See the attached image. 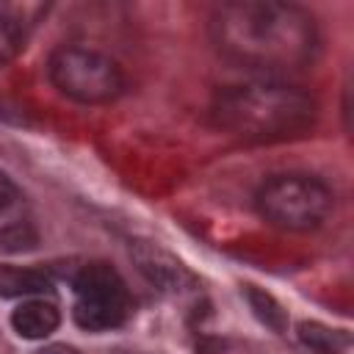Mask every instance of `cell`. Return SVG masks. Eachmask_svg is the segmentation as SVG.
<instances>
[{
  "label": "cell",
  "instance_id": "6da1fadb",
  "mask_svg": "<svg viewBox=\"0 0 354 354\" xmlns=\"http://www.w3.org/2000/svg\"><path fill=\"white\" fill-rule=\"evenodd\" d=\"M216 47L235 64L254 69H301L318 50L313 17L279 0H241L210 19Z\"/></svg>",
  "mask_w": 354,
  "mask_h": 354
},
{
  "label": "cell",
  "instance_id": "7a4b0ae2",
  "mask_svg": "<svg viewBox=\"0 0 354 354\" xmlns=\"http://www.w3.org/2000/svg\"><path fill=\"white\" fill-rule=\"evenodd\" d=\"M213 122L243 138L299 136L315 122V102L299 88L249 83L221 88L213 100Z\"/></svg>",
  "mask_w": 354,
  "mask_h": 354
},
{
  "label": "cell",
  "instance_id": "3957f363",
  "mask_svg": "<svg viewBox=\"0 0 354 354\" xmlns=\"http://www.w3.org/2000/svg\"><path fill=\"white\" fill-rule=\"evenodd\" d=\"M254 202L260 216L274 227H282L290 232H310L326 221L335 196L315 177L279 174L260 185Z\"/></svg>",
  "mask_w": 354,
  "mask_h": 354
},
{
  "label": "cell",
  "instance_id": "277c9868",
  "mask_svg": "<svg viewBox=\"0 0 354 354\" xmlns=\"http://www.w3.org/2000/svg\"><path fill=\"white\" fill-rule=\"evenodd\" d=\"M50 80L75 102L100 105L124 91V75L113 58L88 47H58L50 55Z\"/></svg>",
  "mask_w": 354,
  "mask_h": 354
},
{
  "label": "cell",
  "instance_id": "5b68a950",
  "mask_svg": "<svg viewBox=\"0 0 354 354\" xmlns=\"http://www.w3.org/2000/svg\"><path fill=\"white\" fill-rule=\"evenodd\" d=\"M130 257L138 266V271L160 290L166 293H183L188 288H194V274L163 246L152 243V241H136L130 246Z\"/></svg>",
  "mask_w": 354,
  "mask_h": 354
},
{
  "label": "cell",
  "instance_id": "8992f818",
  "mask_svg": "<svg viewBox=\"0 0 354 354\" xmlns=\"http://www.w3.org/2000/svg\"><path fill=\"white\" fill-rule=\"evenodd\" d=\"M130 313V296L124 293H91V296H77L75 301V324L88 332H105L116 329L127 321Z\"/></svg>",
  "mask_w": 354,
  "mask_h": 354
},
{
  "label": "cell",
  "instance_id": "52a82bcc",
  "mask_svg": "<svg viewBox=\"0 0 354 354\" xmlns=\"http://www.w3.org/2000/svg\"><path fill=\"white\" fill-rule=\"evenodd\" d=\"M61 324V315L55 310V304L50 301H41V299H33V301H25L14 310L11 315V326L17 329L19 337H28V340H41L47 337L50 332H55Z\"/></svg>",
  "mask_w": 354,
  "mask_h": 354
},
{
  "label": "cell",
  "instance_id": "ba28073f",
  "mask_svg": "<svg viewBox=\"0 0 354 354\" xmlns=\"http://www.w3.org/2000/svg\"><path fill=\"white\" fill-rule=\"evenodd\" d=\"M53 279L41 268H22V266H0V296L19 299V296H39L50 293Z\"/></svg>",
  "mask_w": 354,
  "mask_h": 354
},
{
  "label": "cell",
  "instance_id": "9c48e42d",
  "mask_svg": "<svg viewBox=\"0 0 354 354\" xmlns=\"http://www.w3.org/2000/svg\"><path fill=\"white\" fill-rule=\"evenodd\" d=\"M124 279L119 271L108 263H88L77 271L75 277V293L77 296H91V293H124Z\"/></svg>",
  "mask_w": 354,
  "mask_h": 354
},
{
  "label": "cell",
  "instance_id": "30bf717a",
  "mask_svg": "<svg viewBox=\"0 0 354 354\" xmlns=\"http://www.w3.org/2000/svg\"><path fill=\"white\" fill-rule=\"evenodd\" d=\"M299 340L315 354H343L351 343L346 332L329 329V326L315 324V321H301L299 324Z\"/></svg>",
  "mask_w": 354,
  "mask_h": 354
},
{
  "label": "cell",
  "instance_id": "8fae6325",
  "mask_svg": "<svg viewBox=\"0 0 354 354\" xmlns=\"http://www.w3.org/2000/svg\"><path fill=\"white\" fill-rule=\"evenodd\" d=\"M246 299H249L254 315H257L268 329H274V332H285V326H288V315H285L282 304H279L271 293H266V290L249 285V288H246Z\"/></svg>",
  "mask_w": 354,
  "mask_h": 354
},
{
  "label": "cell",
  "instance_id": "7c38bea8",
  "mask_svg": "<svg viewBox=\"0 0 354 354\" xmlns=\"http://www.w3.org/2000/svg\"><path fill=\"white\" fill-rule=\"evenodd\" d=\"M36 230L25 221L19 224H8L0 230V252H25L36 246Z\"/></svg>",
  "mask_w": 354,
  "mask_h": 354
},
{
  "label": "cell",
  "instance_id": "4fadbf2b",
  "mask_svg": "<svg viewBox=\"0 0 354 354\" xmlns=\"http://www.w3.org/2000/svg\"><path fill=\"white\" fill-rule=\"evenodd\" d=\"M22 41L25 39H22L19 25L0 14V66H6L8 61L17 58V53L22 50Z\"/></svg>",
  "mask_w": 354,
  "mask_h": 354
},
{
  "label": "cell",
  "instance_id": "5bb4252c",
  "mask_svg": "<svg viewBox=\"0 0 354 354\" xmlns=\"http://www.w3.org/2000/svg\"><path fill=\"white\" fill-rule=\"evenodd\" d=\"M14 199H17V185L0 171V213L8 210L14 205Z\"/></svg>",
  "mask_w": 354,
  "mask_h": 354
},
{
  "label": "cell",
  "instance_id": "9a60e30c",
  "mask_svg": "<svg viewBox=\"0 0 354 354\" xmlns=\"http://www.w3.org/2000/svg\"><path fill=\"white\" fill-rule=\"evenodd\" d=\"M39 354H77L72 346H47L44 351H39Z\"/></svg>",
  "mask_w": 354,
  "mask_h": 354
}]
</instances>
